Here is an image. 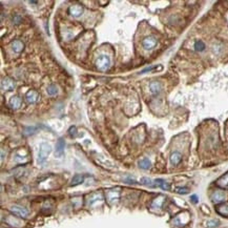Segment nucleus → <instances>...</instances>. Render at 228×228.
<instances>
[{
    "mask_svg": "<svg viewBox=\"0 0 228 228\" xmlns=\"http://www.w3.org/2000/svg\"><path fill=\"white\" fill-rule=\"evenodd\" d=\"M52 152V147L47 143H41L39 148V153H38V163L43 164L47 161L48 155Z\"/></svg>",
    "mask_w": 228,
    "mask_h": 228,
    "instance_id": "obj_1",
    "label": "nucleus"
},
{
    "mask_svg": "<svg viewBox=\"0 0 228 228\" xmlns=\"http://www.w3.org/2000/svg\"><path fill=\"white\" fill-rule=\"evenodd\" d=\"M109 65H111V59L106 55L99 56L96 61V66L98 67V70L102 71H105L106 70H108Z\"/></svg>",
    "mask_w": 228,
    "mask_h": 228,
    "instance_id": "obj_2",
    "label": "nucleus"
},
{
    "mask_svg": "<svg viewBox=\"0 0 228 228\" xmlns=\"http://www.w3.org/2000/svg\"><path fill=\"white\" fill-rule=\"evenodd\" d=\"M157 42L158 41H157V39H156V37H153V36H148V37L143 39L142 45L145 50L149 51V50H153V48L157 45Z\"/></svg>",
    "mask_w": 228,
    "mask_h": 228,
    "instance_id": "obj_3",
    "label": "nucleus"
},
{
    "mask_svg": "<svg viewBox=\"0 0 228 228\" xmlns=\"http://www.w3.org/2000/svg\"><path fill=\"white\" fill-rule=\"evenodd\" d=\"M120 197V191L119 189H111L106 193V199L108 201V203L114 204L119 200Z\"/></svg>",
    "mask_w": 228,
    "mask_h": 228,
    "instance_id": "obj_4",
    "label": "nucleus"
},
{
    "mask_svg": "<svg viewBox=\"0 0 228 228\" xmlns=\"http://www.w3.org/2000/svg\"><path fill=\"white\" fill-rule=\"evenodd\" d=\"M10 210H11L14 214H16L18 217H21V218H25L29 214V210H27L26 208H24V207H22V206H18V205L12 206Z\"/></svg>",
    "mask_w": 228,
    "mask_h": 228,
    "instance_id": "obj_5",
    "label": "nucleus"
},
{
    "mask_svg": "<svg viewBox=\"0 0 228 228\" xmlns=\"http://www.w3.org/2000/svg\"><path fill=\"white\" fill-rule=\"evenodd\" d=\"M15 88V82L13 79L9 78V77H6V78H3L1 81V89L2 91H13Z\"/></svg>",
    "mask_w": 228,
    "mask_h": 228,
    "instance_id": "obj_6",
    "label": "nucleus"
},
{
    "mask_svg": "<svg viewBox=\"0 0 228 228\" xmlns=\"http://www.w3.org/2000/svg\"><path fill=\"white\" fill-rule=\"evenodd\" d=\"M64 147H65V142L62 138H60L57 143H56V150H55V156L57 158H61L64 155Z\"/></svg>",
    "mask_w": 228,
    "mask_h": 228,
    "instance_id": "obj_7",
    "label": "nucleus"
},
{
    "mask_svg": "<svg viewBox=\"0 0 228 228\" xmlns=\"http://www.w3.org/2000/svg\"><path fill=\"white\" fill-rule=\"evenodd\" d=\"M210 198H211V201L214 202V203L219 204V203H221V202L224 201L225 198H226V194L221 190H216V191L212 193Z\"/></svg>",
    "mask_w": 228,
    "mask_h": 228,
    "instance_id": "obj_8",
    "label": "nucleus"
},
{
    "mask_svg": "<svg viewBox=\"0 0 228 228\" xmlns=\"http://www.w3.org/2000/svg\"><path fill=\"white\" fill-rule=\"evenodd\" d=\"M68 13H70L71 16L73 17H80L82 15V13H83V7L81 6H79V4H74V6H71L70 9H68Z\"/></svg>",
    "mask_w": 228,
    "mask_h": 228,
    "instance_id": "obj_9",
    "label": "nucleus"
},
{
    "mask_svg": "<svg viewBox=\"0 0 228 228\" xmlns=\"http://www.w3.org/2000/svg\"><path fill=\"white\" fill-rule=\"evenodd\" d=\"M38 98H39V95H38L37 92L35 91H29L25 95V99H26V102L30 104H34L37 102Z\"/></svg>",
    "mask_w": 228,
    "mask_h": 228,
    "instance_id": "obj_10",
    "label": "nucleus"
},
{
    "mask_svg": "<svg viewBox=\"0 0 228 228\" xmlns=\"http://www.w3.org/2000/svg\"><path fill=\"white\" fill-rule=\"evenodd\" d=\"M149 89L153 95H159L161 93L162 85H161V83L159 81H152L149 83Z\"/></svg>",
    "mask_w": 228,
    "mask_h": 228,
    "instance_id": "obj_11",
    "label": "nucleus"
},
{
    "mask_svg": "<svg viewBox=\"0 0 228 228\" xmlns=\"http://www.w3.org/2000/svg\"><path fill=\"white\" fill-rule=\"evenodd\" d=\"M11 47H12V50L14 51L15 53L19 54V53H21L22 51H23L24 44H23V42H22V41H20V40H14L11 43Z\"/></svg>",
    "mask_w": 228,
    "mask_h": 228,
    "instance_id": "obj_12",
    "label": "nucleus"
},
{
    "mask_svg": "<svg viewBox=\"0 0 228 228\" xmlns=\"http://www.w3.org/2000/svg\"><path fill=\"white\" fill-rule=\"evenodd\" d=\"M153 184H155V187L156 186H159L160 188H162L163 190H169L170 189V185L167 183L166 181L162 180V179H156L153 181Z\"/></svg>",
    "mask_w": 228,
    "mask_h": 228,
    "instance_id": "obj_13",
    "label": "nucleus"
},
{
    "mask_svg": "<svg viewBox=\"0 0 228 228\" xmlns=\"http://www.w3.org/2000/svg\"><path fill=\"white\" fill-rule=\"evenodd\" d=\"M182 160V155L179 152H173L170 155V163L173 164V166H177L179 163L181 162Z\"/></svg>",
    "mask_w": 228,
    "mask_h": 228,
    "instance_id": "obj_14",
    "label": "nucleus"
},
{
    "mask_svg": "<svg viewBox=\"0 0 228 228\" xmlns=\"http://www.w3.org/2000/svg\"><path fill=\"white\" fill-rule=\"evenodd\" d=\"M138 165H139V167L141 168V169L147 170L152 167V162H150L147 158H143V159H141L139 162H138Z\"/></svg>",
    "mask_w": 228,
    "mask_h": 228,
    "instance_id": "obj_15",
    "label": "nucleus"
},
{
    "mask_svg": "<svg viewBox=\"0 0 228 228\" xmlns=\"http://www.w3.org/2000/svg\"><path fill=\"white\" fill-rule=\"evenodd\" d=\"M10 106H11L13 109H18L21 106V99L17 96L12 97V99L10 100Z\"/></svg>",
    "mask_w": 228,
    "mask_h": 228,
    "instance_id": "obj_16",
    "label": "nucleus"
},
{
    "mask_svg": "<svg viewBox=\"0 0 228 228\" xmlns=\"http://www.w3.org/2000/svg\"><path fill=\"white\" fill-rule=\"evenodd\" d=\"M164 200H165V198H164L163 196H159L158 198H156V199L153 201V203H152V208H153V209H159V208H161V207H162V204H163Z\"/></svg>",
    "mask_w": 228,
    "mask_h": 228,
    "instance_id": "obj_17",
    "label": "nucleus"
},
{
    "mask_svg": "<svg viewBox=\"0 0 228 228\" xmlns=\"http://www.w3.org/2000/svg\"><path fill=\"white\" fill-rule=\"evenodd\" d=\"M217 184L220 186V187L228 188V173H225L224 176H222L221 178L217 181Z\"/></svg>",
    "mask_w": 228,
    "mask_h": 228,
    "instance_id": "obj_18",
    "label": "nucleus"
},
{
    "mask_svg": "<svg viewBox=\"0 0 228 228\" xmlns=\"http://www.w3.org/2000/svg\"><path fill=\"white\" fill-rule=\"evenodd\" d=\"M217 211L223 217H228V203H225V204H222V205H220V206H218Z\"/></svg>",
    "mask_w": 228,
    "mask_h": 228,
    "instance_id": "obj_19",
    "label": "nucleus"
},
{
    "mask_svg": "<svg viewBox=\"0 0 228 228\" xmlns=\"http://www.w3.org/2000/svg\"><path fill=\"white\" fill-rule=\"evenodd\" d=\"M83 181H84V176L76 175V176H74L73 179H71V186H77V185H79V184L83 183Z\"/></svg>",
    "mask_w": 228,
    "mask_h": 228,
    "instance_id": "obj_20",
    "label": "nucleus"
},
{
    "mask_svg": "<svg viewBox=\"0 0 228 228\" xmlns=\"http://www.w3.org/2000/svg\"><path fill=\"white\" fill-rule=\"evenodd\" d=\"M98 200H102V196L101 193H92L91 196L88 197V205H93L95 202H97Z\"/></svg>",
    "mask_w": 228,
    "mask_h": 228,
    "instance_id": "obj_21",
    "label": "nucleus"
},
{
    "mask_svg": "<svg viewBox=\"0 0 228 228\" xmlns=\"http://www.w3.org/2000/svg\"><path fill=\"white\" fill-rule=\"evenodd\" d=\"M193 47H194V50H196L197 52H203L206 47H205V43L202 40H197L196 42H194Z\"/></svg>",
    "mask_w": 228,
    "mask_h": 228,
    "instance_id": "obj_22",
    "label": "nucleus"
},
{
    "mask_svg": "<svg viewBox=\"0 0 228 228\" xmlns=\"http://www.w3.org/2000/svg\"><path fill=\"white\" fill-rule=\"evenodd\" d=\"M47 93L50 95V96H55V95L58 94V88L55 84H51L47 89Z\"/></svg>",
    "mask_w": 228,
    "mask_h": 228,
    "instance_id": "obj_23",
    "label": "nucleus"
},
{
    "mask_svg": "<svg viewBox=\"0 0 228 228\" xmlns=\"http://www.w3.org/2000/svg\"><path fill=\"white\" fill-rule=\"evenodd\" d=\"M140 182H141V184H143V185H147V186H150V187H155L153 181L150 180L149 178H142Z\"/></svg>",
    "mask_w": 228,
    "mask_h": 228,
    "instance_id": "obj_24",
    "label": "nucleus"
},
{
    "mask_svg": "<svg viewBox=\"0 0 228 228\" xmlns=\"http://www.w3.org/2000/svg\"><path fill=\"white\" fill-rule=\"evenodd\" d=\"M219 224H220V222L217 221V220H210V221H208L206 223V225L208 228H214V227L219 226Z\"/></svg>",
    "mask_w": 228,
    "mask_h": 228,
    "instance_id": "obj_25",
    "label": "nucleus"
},
{
    "mask_svg": "<svg viewBox=\"0 0 228 228\" xmlns=\"http://www.w3.org/2000/svg\"><path fill=\"white\" fill-rule=\"evenodd\" d=\"M176 193H180V194H186L189 193V189L186 187H177L176 188Z\"/></svg>",
    "mask_w": 228,
    "mask_h": 228,
    "instance_id": "obj_26",
    "label": "nucleus"
},
{
    "mask_svg": "<svg viewBox=\"0 0 228 228\" xmlns=\"http://www.w3.org/2000/svg\"><path fill=\"white\" fill-rule=\"evenodd\" d=\"M221 44H218V43H217V44H214V47H212V51H214V54H217V55H218V54H219L220 53V51H221Z\"/></svg>",
    "mask_w": 228,
    "mask_h": 228,
    "instance_id": "obj_27",
    "label": "nucleus"
},
{
    "mask_svg": "<svg viewBox=\"0 0 228 228\" xmlns=\"http://www.w3.org/2000/svg\"><path fill=\"white\" fill-rule=\"evenodd\" d=\"M13 21H14L16 24H18L20 21H21V18H20L19 15H15V17H13Z\"/></svg>",
    "mask_w": 228,
    "mask_h": 228,
    "instance_id": "obj_28",
    "label": "nucleus"
},
{
    "mask_svg": "<svg viewBox=\"0 0 228 228\" xmlns=\"http://www.w3.org/2000/svg\"><path fill=\"white\" fill-rule=\"evenodd\" d=\"M157 68V66H152V67H147V68H145V70H143L142 71H141L140 74H145L146 71H153V70H156Z\"/></svg>",
    "mask_w": 228,
    "mask_h": 228,
    "instance_id": "obj_29",
    "label": "nucleus"
},
{
    "mask_svg": "<svg viewBox=\"0 0 228 228\" xmlns=\"http://www.w3.org/2000/svg\"><path fill=\"white\" fill-rule=\"evenodd\" d=\"M190 200H191V202H193L194 204H196V203H198V201H199L198 197H197L196 194H193V196L190 197Z\"/></svg>",
    "mask_w": 228,
    "mask_h": 228,
    "instance_id": "obj_30",
    "label": "nucleus"
},
{
    "mask_svg": "<svg viewBox=\"0 0 228 228\" xmlns=\"http://www.w3.org/2000/svg\"><path fill=\"white\" fill-rule=\"evenodd\" d=\"M75 134H76V127L75 126L71 127V128H70V135L71 136H75Z\"/></svg>",
    "mask_w": 228,
    "mask_h": 228,
    "instance_id": "obj_31",
    "label": "nucleus"
}]
</instances>
